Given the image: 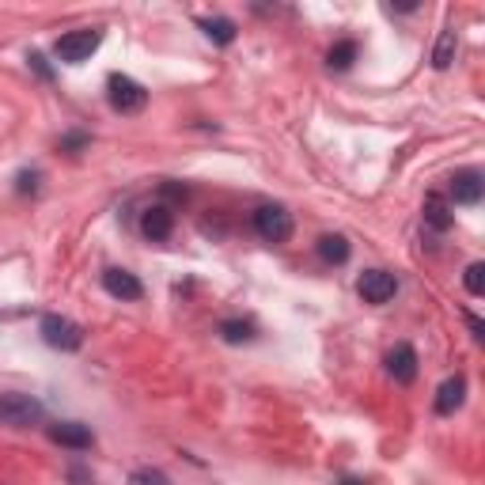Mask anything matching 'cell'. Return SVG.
I'll list each match as a JSON object with an SVG mask.
<instances>
[{"label":"cell","mask_w":485,"mask_h":485,"mask_svg":"<svg viewBox=\"0 0 485 485\" xmlns=\"http://www.w3.org/2000/svg\"><path fill=\"white\" fill-rule=\"evenodd\" d=\"M42 417H46V410H42V402L35 395H23V391L0 395V425H8V429H30V425H38Z\"/></svg>","instance_id":"obj_1"},{"label":"cell","mask_w":485,"mask_h":485,"mask_svg":"<svg viewBox=\"0 0 485 485\" xmlns=\"http://www.w3.org/2000/svg\"><path fill=\"white\" fill-rule=\"evenodd\" d=\"M103 42V30H69L54 42V57L61 64H84Z\"/></svg>","instance_id":"obj_2"},{"label":"cell","mask_w":485,"mask_h":485,"mask_svg":"<svg viewBox=\"0 0 485 485\" xmlns=\"http://www.w3.org/2000/svg\"><path fill=\"white\" fill-rule=\"evenodd\" d=\"M38 334H42L46 345L61 349V353H76L80 345H84V330H80L72 319H64V315H42Z\"/></svg>","instance_id":"obj_3"},{"label":"cell","mask_w":485,"mask_h":485,"mask_svg":"<svg viewBox=\"0 0 485 485\" xmlns=\"http://www.w3.org/2000/svg\"><path fill=\"white\" fill-rule=\"evenodd\" d=\"M106 95H110V106H115L118 115H140L144 103H149V91L125 72H115L106 80Z\"/></svg>","instance_id":"obj_4"},{"label":"cell","mask_w":485,"mask_h":485,"mask_svg":"<svg viewBox=\"0 0 485 485\" xmlns=\"http://www.w3.org/2000/svg\"><path fill=\"white\" fill-rule=\"evenodd\" d=\"M254 232L266 242H288L293 239V213L281 205H262L254 213Z\"/></svg>","instance_id":"obj_5"},{"label":"cell","mask_w":485,"mask_h":485,"mask_svg":"<svg viewBox=\"0 0 485 485\" xmlns=\"http://www.w3.org/2000/svg\"><path fill=\"white\" fill-rule=\"evenodd\" d=\"M357 293L364 296V303H387V300H395L398 281H395V273H387V269H364L357 281Z\"/></svg>","instance_id":"obj_6"},{"label":"cell","mask_w":485,"mask_h":485,"mask_svg":"<svg viewBox=\"0 0 485 485\" xmlns=\"http://www.w3.org/2000/svg\"><path fill=\"white\" fill-rule=\"evenodd\" d=\"M140 232H144V239L164 242V239L174 232V213H171V205H152V208H144V213H140Z\"/></svg>","instance_id":"obj_7"},{"label":"cell","mask_w":485,"mask_h":485,"mask_svg":"<svg viewBox=\"0 0 485 485\" xmlns=\"http://www.w3.org/2000/svg\"><path fill=\"white\" fill-rule=\"evenodd\" d=\"M50 440L61 447H72V451H88L95 444V432L80 421H57V425H50Z\"/></svg>","instance_id":"obj_8"},{"label":"cell","mask_w":485,"mask_h":485,"mask_svg":"<svg viewBox=\"0 0 485 485\" xmlns=\"http://www.w3.org/2000/svg\"><path fill=\"white\" fill-rule=\"evenodd\" d=\"M103 288L115 300H140L144 296V285L133 277L129 269H106L103 273Z\"/></svg>","instance_id":"obj_9"},{"label":"cell","mask_w":485,"mask_h":485,"mask_svg":"<svg viewBox=\"0 0 485 485\" xmlns=\"http://www.w3.org/2000/svg\"><path fill=\"white\" fill-rule=\"evenodd\" d=\"M481 190H485L481 171H474V167H466V171H459L455 179H451V198H455V205H478Z\"/></svg>","instance_id":"obj_10"},{"label":"cell","mask_w":485,"mask_h":485,"mask_svg":"<svg viewBox=\"0 0 485 485\" xmlns=\"http://www.w3.org/2000/svg\"><path fill=\"white\" fill-rule=\"evenodd\" d=\"M387 371L395 383H413L417 379V349L413 345H395L387 357Z\"/></svg>","instance_id":"obj_11"},{"label":"cell","mask_w":485,"mask_h":485,"mask_svg":"<svg viewBox=\"0 0 485 485\" xmlns=\"http://www.w3.org/2000/svg\"><path fill=\"white\" fill-rule=\"evenodd\" d=\"M466 402V379L463 376H451L440 383V391H436V413H455L459 406Z\"/></svg>","instance_id":"obj_12"},{"label":"cell","mask_w":485,"mask_h":485,"mask_svg":"<svg viewBox=\"0 0 485 485\" xmlns=\"http://www.w3.org/2000/svg\"><path fill=\"white\" fill-rule=\"evenodd\" d=\"M425 224L432 232H447L451 224H455V213H451V201L444 193H429L425 198Z\"/></svg>","instance_id":"obj_13"},{"label":"cell","mask_w":485,"mask_h":485,"mask_svg":"<svg viewBox=\"0 0 485 485\" xmlns=\"http://www.w3.org/2000/svg\"><path fill=\"white\" fill-rule=\"evenodd\" d=\"M315 247H319V258H322V262H330V266L349 262V251H353L345 235H322Z\"/></svg>","instance_id":"obj_14"},{"label":"cell","mask_w":485,"mask_h":485,"mask_svg":"<svg viewBox=\"0 0 485 485\" xmlns=\"http://www.w3.org/2000/svg\"><path fill=\"white\" fill-rule=\"evenodd\" d=\"M198 27H201L217 46H232V42H235V30H239V27L228 20V15H217V20H198Z\"/></svg>","instance_id":"obj_15"},{"label":"cell","mask_w":485,"mask_h":485,"mask_svg":"<svg viewBox=\"0 0 485 485\" xmlns=\"http://www.w3.org/2000/svg\"><path fill=\"white\" fill-rule=\"evenodd\" d=\"M357 54H361V46L353 42V38L334 42V46H330V54H327V64H330L334 72H345V69H353V61H357Z\"/></svg>","instance_id":"obj_16"},{"label":"cell","mask_w":485,"mask_h":485,"mask_svg":"<svg viewBox=\"0 0 485 485\" xmlns=\"http://www.w3.org/2000/svg\"><path fill=\"white\" fill-rule=\"evenodd\" d=\"M254 322L251 319H224L220 322V337L224 342H232V345H242V342H254Z\"/></svg>","instance_id":"obj_17"},{"label":"cell","mask_w":485,"mask_h":485,"mask_svg":"<svg viewBox=\"0 0 485 485\" xmlns=\"http://www.w3.org/2000/svg\"><path fill=\"white\" fill-rule=\"evenodd\" d=\"M455 46H459L455 30H440V42H436V50H432V64H436V69H447V64L455 61Z\"/></svg>","instance_id":"obj_18"},{"label":"cell","mask_w":485,"mask_h":485,"mask_svg":"<svg viewBox=\"0 0 485 485\" xmlns=\"http://www.w3.org/2000/svg\"><path fill=\"white\" fill-rule=\"evenodd\" d=\"M463 285H466V293H471V296H485V266H481V262H471V266H466Z\"/></svg>","instance_id":"obj_19"},{"label":"cell","mask_w":485,"mask_h":485,"mask_svg":"<svg viewBox=\"0 0 485 485\" xmlns=\"http://www.w3.org/2000/svg\"><path fill=\"white\" fill-rule=\"evenodd\" d=\"M129 485H171V478H167L164 471H152V466H144V471L129 474Z\"/></svg>","instance_id":"obj_20"},{"label":"cell","mask_w":485,"mask_h":485,"mask_svg":"<svg viewBox=\"0 0 485 485\" xmlns=\"http://www.w3.org/2000/svg\"><path fill=\"white\" fill-rule=\"evenodd\" d=\"M88 144H91V137L76 129V133H64L61 137V152H80V149H88Z\"/></svg>","instance_id":"obj_21"},{"label":"cell","mask_w":485,"mask_h":485,"mask_svg":"<svg viewBox=\"0 0 485 485\" xmlns=\"http://www.w3.org/2000/svg\"><path fill=\"white\" fill-rule=\"evenodd\" d=\"M38 179H42L38 171H20V186H15V190H20V193H38Z\"/></svg>","instance_id":"obj_22"},{"label":"cell","mask_w":485,"mask_h":485,"mask_svg":"<svg viewBox=\"0 0 485 485\" xmlns=\"http://www.w3.org/2000/svg\"><path fill=\"white\" fill-rule=\"evenodd\" d=\"M27 61H30V69H35L42 80H50V76H54V69H50V64H46V57H42V54H30Z\"/></svg>","instance_id":"obj_23"},{"label":"cell","mask_w":485,"mask_h":485,"mask_svg":"<svg viewBox=\"0 0 485 485\" xmlns=\"http://www.w3.org/2000/svg\"><path fill=\"white\" fill-rule=\"evenodd\" d=\"M69 478H72L76 485H91V474L84 471V466H72V471H69Z\"/></svg>","instance_id":"obj_24"},{"label":"cell","mask_w":485,"mask_h":485,"mask_svg":"<svg viewBox=\"0 0 485 485\" xmlns=\"http://www.w3.org/2000/svg\"><path fill=\"white\" fill-rule=\"evenodd\" d=\"M466 322H471V330H474V337H485V322H481L478 315H466Z\"/></svg>","instance_id":"obj_25"},{"label":"cell","mask_w":485,"mask_h":485,"mask_svg":"<svg viewBox=\"0 0 485 485\" xmlns=\"http://www.w3.org/2000/svg\"><path fill=\"white\" fill-rule=\"evenodd\" d=\"M342 485H361V481H353V478H345V481H342Z\"/></svg>","instance_id":"obj_26"}]
</instances>
